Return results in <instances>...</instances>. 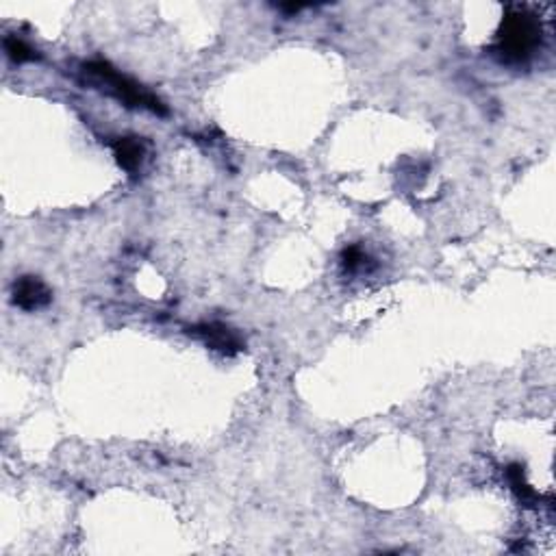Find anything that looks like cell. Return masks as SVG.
I'll list each match as a JSON object with an SVG mask.
<instances>
[{"label": "cell", "mask_w": 556, "mask_h": 556, "mask_svg": "<svg viewBox=\"0 0 556 556\" xmlns=\"http://www.w3.org/2000/svg\"><path fill=\"white\" fill-rule=\"evenodd\" d=\"M83 75H85L93 85L107 90L111 96H116L118 101L124 102L127 107L148 109V111L159 113V116H165V113H168L165 111L163 102H161L157 96H153V93L144 90L139 83L124 76L122 72H118L116 67L107 64V61H90V64L83 66Z\"/></svg>", "instance_id": "cell-1"}, {"label": "cell", "mask_w": 556, "mask_h": 556, "mask_svg": "<svg viewBox=\"0 0 556 556\" xmlns=\"http://www.w3.org/2000/svg\"><path fill=\"white\" fill-rule=\"evenodd\" d=\"M542 40V24L533 13L517 9L504 18L500 35H498V53L507 61H524Z\"/></svg>", "instance_id": "cell-2"}, {"label": "cell", "mask_w": 556, "mask_h": 556, "mask_svg": "<svg viewBox=\"0 0 556 556\" xmlns=\"http://www.w3.org/2000/svg\"><path fill=\"white\" fill-rule=\"evenodd\" d=\"M196 337H200L207 346L213 348V350L226 352V355H235V352L243 350L242 340L233 332L228 326L217 324V322H211V324H200L190 329Z\"/></svg>", "instance_id": "cell-3"}, {"label": "cell", "mask_w": 556, "mask_h": 556, "mask_svg": "<svg viewBox=\"0 0 556 556\" xmlns=\"http://www.w3.org/2000/svg\"><path fill=\"white\" fill-rule=\"evenodd\" d=\"M13 303L24 311L41 309L50 303V289L35 277H22L13 285Z\"/></svg>", "instance_id": "cell-4"}, {"label": "cell", "mask_w": 556, "mask_h": 556, "mask_svg": "<svg viewBox=\"0 0 556 556\" xmlns=\"http://www.w3.org/2000/svg\"><path fill=\"white\" fill-rule=\"evenodd\" d=\"M113 154L127 172H137L144 157H146V146L139 137H119L113 144Z\"/></svg>", "instance_id": "cell-5"}, {"label": "cell", "mask_w": 556, "mask_h": 556, "mask_svg": "<svg viewBox=\"0 0 556 556\" xmlns=\"http://www.w3.org/2000/svg\"><path fill=\"white\" fill-rule=\"evenodd\" d=\"M4 53H7L9 59L15 61V64L33 61L35 57H38V55H35V50L27 44V41L15 38V35H9V38H4Z\"/></svg>", "instance_id": "cell-6"}, {"label": "cell", "mask_w": 556, "mask_h": 556, "mask_svg": "<svg viewBox=\"0 0 556 556\" xmlns=\"http://www.w3.org/2000/svg\"><path fill=\"white\" fill-rule=\"evenodd\" d=\"M363 261H366V254H363V251L358 246L346 248L344 254H341V263H344V268L348 269V272H355V269L361 268Z\"/></svg>", "instance_id": "cell-7"}]
</instances>
